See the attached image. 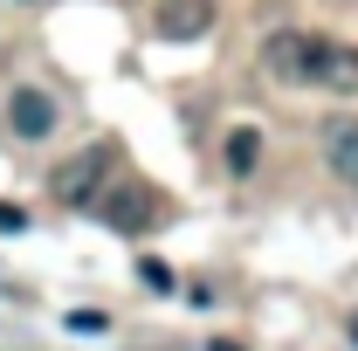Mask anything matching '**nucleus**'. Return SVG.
Listing matches in <instances>:
<instances>
[{
  "label": "nucleus",
  "instance_id": "nucleus-1",
  "mask_svg": "<svg viewBox=\"0 0 358 351\" xmlns=\"http://www.w3.org/2000/svg\"><path fill=\"white\" fill-rule=\"evenodd\" d=\"M324 35H303V28H289V35H268L262 42V76L282 89H303L317 83V69H324Z\"/></svg>",
  "mask_w": 358,
  "mask_h": 351
},
{
  "label": "nucleus",
  "instance_id": "nucleus-2",
  "mask_svg": "<svg viewBox=\"0 0 358 351\" xmlns=\"http://www.w3.org/2000/svg\"><path fill=\"white\" fill-rule=\"evenodd\" d=\"M90 207H96V214L110 220V227H117V234H145V227H152V220H159V193H152V186H145V179H131V173H117V186H110V193H96V200H90Z\"/></svg>",
  "mask_w": 358,
  "mask_h": 351
},
{
  "label": "nucleus",
  "instance_id": "nucleus-3",
  "mask_svg": "<svg viewBox=\"0 0 358 351\" xmlns=\"http://www.w3.org/2000/svg\"><path fill=\"white\" fill-rule=\"evenodd\" d=\"M103 166H117V145H90L69 166H55V173H48V193H55L62 207H90L96 186H103Z\"/></svg>",
  "mask_w": 358,
  "mask_h": 351
},
{
  "label": "nucleus",
  "instance_id": "nucleus-4",
  "mask_svg": "<svg viewBox=\"0 0 358 351\" xmlns=\"http://www.w3.org/2000/svg\"><path fill=\"white\" fill-rule=\"evenodd\" d=\"M55 117H62V110H55V96H48V89H14V96H7V131L14 138H28V145H42L48 131H55Z\"/></svg>",
  "mask_w": 358,
  "mask_h": 351
},
{
  "label": "nucleus",
  "instance_id": "nucleus-5",
  "mask_svg": "<svg viewBox=\"0 0 358 351\" xmlns=\"http://www.w3.org/2000/svg\"><path fill=\"white\" fill-rule=\"evenodd\" d=\"M214 28V0H159V14H152V35H166V42H200Z\"/></svg>",
  "mask_w": 358,
  "mask_h": 351
},
{
  "label": "nucleus",
  "instance_id": "nucleus-6",
  "mask_svg": "<svg viewBox=\"0 0 358 351\" xmlns=\"http://www.w3.org/2000/svg\"><path fill=\"white\" fill-rule=\"evenodd\" d=\"M324 166L358 186V117H345V110L324 117Z\"/></svg>",
  "mask_w": 358,
  "mask_h": 351
},
{
  "label": "nucleus",
  "instance_id": "nucleus-7",
  "mask_svg": "<svg viewBox=\"0 0 358 351\" xmlns=\"http://www.w3.org/2000/svg\"><path fill=\"white\" fill-rule=\"evenodd\" d=\"M317 83L338 89V96H358V48H324V69H317Z\"/></svg>",
  "mask_w": 358,
  "mask_h": 351
},
{
  "label": "nucleus",
  "instance_id": "nucleus-8",
  "mask_svg": "<svg viewBox=\"0 0 358 351\" xmlns=\"http://www.w3.org/2000/svg\"><path fill=\"white\" fill-rule=\"evenodd\" d=\"M221 159H227V173H234V179H248V173H255V159H262V131H255V124H234Z\"/></svg>",
  "mask_w": 358,
  "mask_h": 351
},
{
  "label": "nucleus",
  "instance_id": "nucleus-9",
  "mask_svg": "<svg viewBox=\"0 0 358 351\" xmlns=\"http://www.w3.org/2000/svg\"><path fill=\"white\" fill-rule=\"evenodd\" d=\"M138 275H145L152 289H173V268H166V262H138Z\"/></svg>",
  "mask_w": 358,
  "mask_h": 351
},
{
  "label": "nucleus",
  "instance_id": "nucleus-10",
  "mask_svg": "<svg viewBox=\"0 0 358 351\" xmlns=\"http://www.w3.org/2000/svg\"><path fill=\"white\" fill-rule=\"evenodd\" d=\"M21 227H28V214H21L14 200H0V234H21Z\"/></svg>",
  "mask_w": 358,
  "mask_h": 351
},
{
  "label": "nucleus",
  "instance_id": "nucleus-11",
  "mask_svg": "<svg viewBox=\"0 0 358 351\" xmlns=\"http://www.w3.org/2000/svg\"><path fill=\"white\" fill-rule=\"evenodd\" d=\"M69 331H103V310H69Z\"/></svg>",
  "mask_w": 358,
  "mask_h": 351
},
{
  "label": "nucleus",
  "instance_id": "nucleus-12",
  "mask_svg": "<svg viewBox=\"0 0 358 351\" xmlns=\"http://www.w3.org/2000/svg\"><path fill=\"white\" fill-rule=\"evenodd\" d=\"M345 331H352V345H358V310H352V324H345Z\"/></svg>",
  "mask_w": 358,
  "mask_h": 351
},
{
  "label": "nucleus",
  "instance_id": "nucleus-13",
  "mask_svg": "<svg viewBox=\"0 0 358 351\" xmlns=\"http://www.w3.org/2000/svg\"><path fill=\"white\" fill-rule=\"evenodd\" d=\"M35 7H42V0H35Z\"/></svg>",
  "mask_w": 358,
  "mask_h": 351
}]
</instances>
